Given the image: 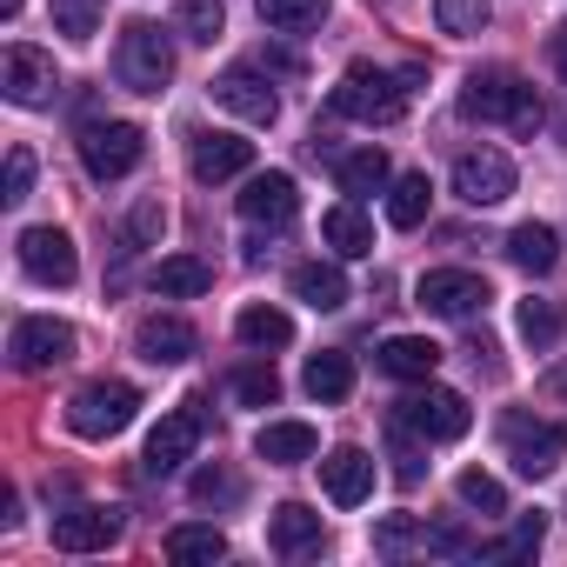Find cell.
<instances>
[{"label":"cell","instance_id":"6da1fadb","mask_svg":"<svg viewBox=\"0 0 567 567\" xmlns=\"http://www.w3.org/2000/svg\"><path fill=\"white\" fill-rule=\"evenodd\" d=\"M414 94H421V68L388 74V68L354 61V68L341 74V87L328 94V107H334L341 121H361V127H394V121L414 107Z\"/></svg>","mask_w":567,"mask_h":567},{"label":"cell","instance_id":"7a4b0ae2","mask_svg":"<svg viewBox=\"0 0 567 567\" xmlns=\"http://www.w3.org/2000/svg\"><path fill=\"white\" fill-rule=\"evenodd\" d=\"M461 114L481 121V127H514V134H534V127L547 121L540 94H534L520 74H507V68H481V74H467V87H461Z\"/></svg>","mask_w":567,"mask_h":567},{"label":"cell","instance_id":"3957f363","mask_svg":"<svg viewBox=\"0 0 567 567\" xmlns=\"http://www.w3.org/2000/svg\"><path fill=\"white\" fill-rule=\"evenodd\" d=\"M114 74H121L127 94H167V81H174V41L154 21H127L121 48H114Z\"/></svg>","mask_w":567,"mask_h":567},{"label":"cell","instance_id":"277c9868","mask_svg":"<svg viewBox=\"0 0 567 567\" xmlns=\"http://www.w3.org/2000/svg\"><path fill=\"white\" fill-rule=\"evenodd\" d=\"M207 401H181L174 414H161V427L147 434V447H141V474L147 481H167V474H181L187 461H194V447H200V434H207Z\"/></svg>","mask_w":567,"mask_h":567},{"label":"cell","instance_id":"5b68a950","mask_svg":"<svg viewBox=\"0 0 567 567\" xmlns=\"http://www.w3.org/2000/svg\"><path fill=\"white\" fill-rule=\"evenodd\" d=\"M134 414H141V394H134L127 381H87V388L68 401V427H74L81 441H114Z\"/></svg>","mask_w":567,"mask_h":567},{"label":"cell","instance_id":"8992f818","mask_svg":"<svg viewBox=\"0 0 567 567\" xmlns=\"http://www.w3.org/2000/svg\"><path fill=\"white\" fill-rule=\"evenodd\" d=\"M501 447H507L514 474L540 481V474L560 467V454H567V427H560V421H534V414L514 408V414H501Z\"/></svg>","mask_w":567,"mask_h":567},{"label":"cell","instance_id":"52a82bcc","mask_svg":"<svg viewBox=\"0 0 567 567\" xmlns=\"http://www.w3.org/2000/svg\"><path fill=\"white\" fill-rule=\"evenodd\" d=\"M141 154H147V134H141L134 121H87V127H81V167H87L94 181L134 174Z\"/></svg>","mask_w":567,"mask_h":567},{"label":"cell","instance_id":"ba28073f","mask_svg":"<svg viewBox=\"0 0 567 567\" xmlns=\"http://www.w3.org/2000/svg\"><path fill=\"white\" fill-rule=\"evenodd\" d=\"M394 414H401V421H408L421 441H461V434L474 427V408H467V394H454V388H427V381H421V388H414V394H408Z\"/></svg>","mask_w":567,"mask_h":567},{"label":"cell","instance_id":"9c48e42d","mask_svg":"<svg viewBox=\"0 0 567 567\" xmlns=\"http://www.w3.org/2000/svg\"><path fill=\"white\" fill-rule=\"evenodd\" d=\"M421 308L427 315H441V321H474L487 301H494V288L481 274H467V267H434V274H421Z\"/></svg>","mask_w":567,"mask_h":567},{"label":"cell","instance_id":"30bf717a","mask_svg":"<svg viewBox=\"0 0 567 567\" xmlns=\"http://www.w3.org/2000/svg\"><path fill=\"white\" fill-rule=\"evenodd\" d=\"M8 354H14L21 374H48V368L74 361V328L54 321V315H28V321H14V334H8Z\"/></svg>","mask_w":567,"mask_h":567},{"label":"cell","instance_id":"8fae6325","mask_svg":"<svg viewBox=\"0 0 567 567\" xmlns=\"http://www.w3.org/2000/svg\"><path fill=\"white\" fill-rule=\"evenodd\" d=\"M0 87H8V101L14 107H54V94H61V74H54V54H41V48H8L0 54Z\"/></svg>","mask_w":567,"mask_h":567},{"label":"cell","instance_id":"7c38bea8","mask_svg":"<svg viewBox=\"0 0 567 567\" xmlns=\"http://www.w3.org/2000/svg\"><path fill=\"white\" fill-rule=\"evenodd\" d=\"M454 194H461L467 207H501V200L514 194V161H507L501 147H467V154L454 161Z\"/></svg>","mask_w":567,"mask_h":567},{"label":"cell","instance_id":"4fadbf2b","mask_svg":"<svg viewBox=\"0 0 567 567\" xmlns=\"http://www.w3.org/2000/svg\"><path fill=\"white\" fill-rule=\"evenodd\" d=\"M21 267L28 280H41V288H74V274H81V254L61 227H28L21 234Z\"/></svg>","mask_w":567,"mask_h":567},{"label":"cell","instance_id":"5bb4252c","mask_svg":"<svg viewBox=\"0 0 567 567\" xmlns=\"http://www.w3.org/2000/svg\"><path fill=\"white\" fill-rule=\"evenodd\" d=\"M214 101H220L227 114L254 121V127H274V114H280V94H274V87H267V74H260V68H247V61H234V68L214 81Z\"/></svg>","mask_w":567,"mask_h":567},{"label":"cell","instance_id":"9a60e30c","mask_svg":"<svg viewBox=\"0 0 567 567\" xmlns=\"http://www.w3.org/2000/svg\"><path fill=\"white\" fill-rule=\"evenodd\" d=\"M267 547H274L280 560H308V554H321V547H328V527H321V514H315V507L280 501V507H274V520H267Z\"/></svg>","mask_w":567,"mask_h":567},{"label":"cell","instance_id":"2e32d148","mask_svg":"<svg viewBox=\"0 0 567 567\" xmlns=\"http://www.w3.org/2000/svg\"><path fill=\"white\" fill-rule=\"evenodd\" d=\"M301 214V187H295V174H254L247 181V194H240V220H254V227H288Z\"/></svg>","mask_w":567,"mask_h":567},{"label":"cell","instance_id":"e0dca14e","mask_svg":"<svg viewBox=\"0 0 567 567\" xmlns=\"http://www.w3.org/2000/svg\"><path fill=\"white\" fill-rule=\"evenodd\" d=\"M134 354L154 361V368H181V361L200 354V334H194L181 315H147V321L134 328Z\"/></svg>","mask_w":567,"mask_h":567},{"label":"cell","instance_id":"ac0fdd59","mask_svg":"<svg viewBox=\"0 0 567 567\" xmlns=\"http://www.w3.org/2000/svg\"><path fill=\"white\" fill-rule=\"evenodd\" d=\"M121 540V507H68L54 514V547L61 554H101Z\"/></svg>","mask_w":567,"mask_h":567},{"label":"cell","instance_id":"d6986e66","mask_svg":"<svg viewBox=\"0 0 567 567\" xmlns=\"http://www.w3.org/2000/svg\"><path fill=\"white\" fill-rule=\"evenodd\" d=\"M187 167H194V181H234V174H247L254 167V141H240V134H194V147H187Z\"/></svg>","mask_w":567,"mask_h":567},{"label":"cell","instance_id":"ffe728a7","mask_svg":"<svg viewBox=\"0 0 567 567\" xmlns=\"http://www.w3.org/2000/svg\"><path fill=\"white\" fill-rule=\"evenodd\" d=\"M321 487H328L334 507H361V501L374 494V454H368V447H334V454L321 461Z\"/></svg>","mask_w":567,"mask_h":567},{"label":"cell","instance_id":"44dd1931","mask_svg":"<svg viewBox=\"0 0 567 567\" xmlns=\"http://www.w3.org/2000/svg\"><path fill=\"white\" fill-rule=\"evenodd\" d=\"M315 427L308 421H267L260 434H254V454L267 461V467H301V461H315Z\"/></svg>","mask_w":567,"mask_h":567},{"label":"cell","instance_id":"7402d4cb","mask_svg":"<svg viewBox=\"0 0 567 567\" xmlns=\"http://www.w3.org/2000/svg\"><path fill=\"white\" fill-rule=\"evenodd\" d=\"M321 240H328L341 260H368V254H374V220L361 214V200H341V207L321 214Z\"/></svg>","mask_w":567,"mask_h":567},{"label":"cell","instance_id":"603a6c76","mask_svg":"<svg viewBox=\"0 0 567 567\" xmlns=\"http://www.w3.org/2000/svg\"><path fill=\"white\" fill-rule=\"evenodd\" d=\"M381 374H394V381H434V368H441V348L427 341V334H394V341H381Z\"/></svg>","mask_w":567,"mask_h":567},{"label":"cell","instance_id":"cb8c5ba5","mask_svg":"<svg viewBox=\"0 0 567 567\" xmlns=\"http://www.w3.org/2000/svg\"><path fill=\"white\" fill-rule=\"evenodd\" d=\"M288 288H295V301H308L315 315H334V308L348 301V274H341L334 260H301Z\"/></svg>","mask_w":567,"mask_h":567},{"label":"cell","instance_id":"d4e9b609","mask_svg":"<svg viewBox=\"0 0 567 567\" xmlns=\"http://www.w3.org/2000/svg\"><path fill=\"white\" fill-rule=\"evenodd\" d=\"M507 260H514L520 274H554V267H560V234H554L547 220H520V227L507 234Z\"/></svg>","mask_w":567,"mask_h":567},{"label":"cell","instance_id":"484cf974","mask_svg":"<svg viewBox=\"0 0 567 567\" xmlns=\"http://www.w3.org/2000/svg\"><path fill=\"white\" fill-rule=\"evenodd\" d=\"M334 181H341V194H348V200H368V194H381V187L394 181V167H388V154H381V147H354V154H341V161H334Z\"/></svg>","mask_w":567,"mask_h":567},{"label":"cell","instance_id":"4316f807","mask_svg":"<svg viewBox=\"0 0 567 567\" xmlns=\"http://www.w3.org/2000/svg\"><path fill=\"white\" fill-rule=\"evenodd\" d=\"M207 288H214V267L194 260V254H167V260L154 267V295H161V301H194V295H207Z\"/></svg>","mask_w":567,"mask_h":567},{"label":"cell","instance_id":"83f0119b","mask_svg":"<svg viewBox=\"0 0 567 567\" xmlns=\"http://www.w3.org/2000/svg\"><path fill=\"white\" fill-rule=\"evenodd\" d=\"M167 560H227V534L220 527H207V520H181V527H167Z\"/></svg>","mask_w":567,"mask_h":567},{"label":"cell","instance_id":"f1b7e54d","mask_svg":"<svg viewBox=\"0 0 567 567\" xmlns=\"http://www.w3.org/2000/svg\"><path fill=\"white\" fill-rule=\"evenodd\" d=\"M301 388H308L321 408H334V401H348V394H354V361H348V354H315V361H308V374H301Z\"/></svg>","mask_w":567,"mask_h":567},{"label":"cell","instance_id":"f546056e","mask_svg":"<svg viewBox=\"0 0 567 567\" xmlns=\"http://www.w3.org/2000/svg\"><path fill=\"white\" fill-rule=\"evenodd\" d=\"M388 461H394V481H401V487H421V481H427V454H421V434H414L401 414L388 421Z\"/></svg>","mask_w":567,"mask_h":567},{"label":"cell","instance_id":"4dcf8cb0","mask_svg":"<svg viewBox=\"0 0 567 567\" xmlns=\"http://www.w3.org/2000/svg\"><path fill=\"white\" fill-rule=\"evenodd\" d=\"M234 334L247 341V348H288L295 341V321L288 315H280V308H240V321H234Z\"/></svg>","mask_w":567,"mask_h":567},{"label":"cell","instance_id":"1f68e13d","mask_svg":"<svg viewBox=\"0 0 567 567\" xmlns=\"http://www.w3.org/2000/svg\"><path fill=\"white\" fill-rule=\"evenodd\" d=\"M254 8H260V21L280 28V34H308V28H321L328 0H254Z\"/></svg>","mask_w":567,"mask_h":567},{"label":"cell","instance_id":"d6a6232c","mask_svg":"<svg viewBox=\"0 0 567 567\" xmlns=\"http://www.w3.org/2000/svg\"><path fill=\"white\" fill-rule=\"evenodd\" d=\"M427 200H434L427 174H401L394 194H388V220H394V227H421V220H427Z\"/></svg>","mask_w":567,"mask_h":567},{"label":"cell","instance_id":"836d02e7","mask_svg":"<svg viewBox=\"0 0 567 567\" xmlns=\"http://www.w3.org/2000/svg\"><path fill=\"white\" fill-rule=\"evenodd\" d=\"M374 554H388V560H401V554H427V527H421L414 514H388V520L374 527Z\"/></svg>","mask_w":567,"mask_h":567},{"label":"cell","instance_id":"e575fe53","mask_svg":"<svg viewBox=\"0 0 567 567\" xmlns=\"http://www.w3.org/2000/svg\"><path fill=\"white\" fill-rule=\"evenodd\" d=\"M174 28H181L187 41L214 48V41H220V28H227V8H220V0H181V14H174Z\"/></svg>","mask_w":567,"mask_h":567},{"label":"cell","instance_id":"d590c367","mask_svg":"<svg viewBox=\"0 0 567 567\" xmlns=\"http://www.w3.org/2000/svg\"><path fill=\"white\" fill-rule=\"evenodd\" d=\"M514 321H520V341H527L534 354H540V348H554V334H560V308H554V301H540V295H534V301H520V315H514Z\"/></svg>","mask_w":567,"mask_h":567},{"label":"cell","instance_id":"8d00e7d4","mask_svg":"<svg viewBox=\"0 0 567 567\" xmlns=\"http://www.w3.org/2000/svg\"><path fill=\"white\" fill-rule=\"evenodd\" d=\"M227 388H234V401H240V408H274V401H280V374H274V368H260V361H254V368H234V381H227Z\"/></svg>","mask_w":567,"mask_h":567},{"label":"cell","instance_id":"74e56055","mask_svg":"<svg viewBox=\"0 0 567 567\" xmlns=\"http://www.w3.org/2000/svg\"><path fill=\"white\" fill-rule=\"evenodd\" d=\"M487 0H434V21H441V34H481L487 28Z\"/></svg>","mask_w":567,"mask_h":567},{"label":"cell","instance_id":"f35d334b","mask_svg":"<svg viewBox=\"0 0 567 567\" xmlns=\"http://www.w3.org/2000/svg\"><path fill=\"white\" fill-rule=\"evenodd\" d=\"M54 28H61L68 41H94V28H101V0H54Z\"/></svg>","mask_w":567,"mask_h":567},{"label":"cell","instance_id":"ab89813d","mask_svg":"<svg viewBox=\"0 0 567 567\" xmlns=\"http://www.w3.org/2000/svg\"><path fill=\"white\" fill-rule=\"evenodd\" d=\"M454 494H461L467 507H481V514H507V494H501V481H494V474H481V467H467V474L454 481Z\"/></svg>","mask_w":567,"mask_h":567},{"label":"cell","instance_id":"60d3db41","mask_svg":"<svg viewBox=\"0 0 567 567\" xmlns=\"http://www.w3.org/2000/svg\"><path fill=\"white\" fill-rule=\"evenodd\" d=\"M194 501H200V507H214V501L234 507V501H240V481H234L227 467H200V474H194Z\"/></svg>","mask_w":567,"mask_h":567},{"label":"cell","instance_id":"b9f144b4","mask_svg":"<svg viewBox=\"0 0 567 567\" xmlns=\"http://www.w3.org/2000/svg\"><path fill=\"white\" fill-rule=\"evenodd\" d=\"M540 540H547V520H540V514H520L514 534L494 540V547H481V554H540Z\"/></svg>","mask_w":567,"mask_h":567},{"label":"cell","instance_id":"7bdbcfd3","mask_svg":"<svg viewBox=\"0 0 567 567\" xmlns=\"http://www.w3.org/2000/svg\"><path fill=\"white\" fill-rule=\"evenodd\" d=\"M28 194H34V154H28V147H14V154H8V194H0V200L21 207Z\"/></svg>","mask_w":567,"mask_h":567},{"label":"cell","instance_id":"ee69618b","mask_svg":"<svg viewBox=\"0 0 567 567\" xmlns=\"http://www.w3.org/2000/svg\"><path fill=\"white\" fill-rule=\"evenodd\" d=\"M127 234H134V247H154V240L167 234V207H161V200H141L134 220H127Z\"/></svg>","mask_w":567,"mask_h":567},{"label":"cell","instance_id":"f6af8a7d","mask_svg":"<svg viewBox=\"0 0 567 567\" xmlns=\"http://www.w3.org/2000/svg\"><path fill=\"white\" fill-rule=\"evenodd\" d=\"M547 54H554V74H560V81H567V21H560V28H554V41H547Z\"/></svg>","mask_w":567,"mask_h":567},{"label":"cell","instance_id":"bcb514c9","mask_svg":"<svg viewBox=\"0 0 567 567\" xmlns=\"http://www.w3.org/2000/svg\"><path fill=\"white\" fill-rule=\"evenodd\" d=\"M547 388H554V394L567 401V368H554V374H547Z\"/></svg>","mask_w":567,"mask_h":567}]
</instances>
